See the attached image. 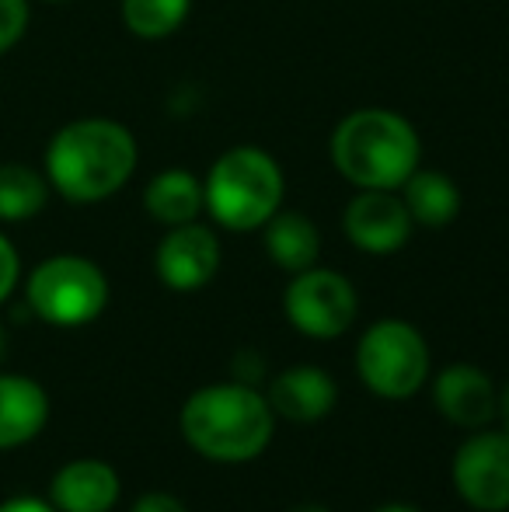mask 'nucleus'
Returning <instances> with one entry per match:
<instances>
[{
	"label": "nucleus",
	"instance_id": "f3484780",
	"mask_svg": "<svg viewBox=\"0 0 509 512\" xmlns=\"http://www.w3.org/2000/svg\"><path fill=\"white\" fill-rule=\"evenodd\" d=\"M398 192L405 199L415 227L443 230L461 213V189H457L454 178L436 168H419Z\"/></svg>",
	"mask_w": 509,
	"mask_h": 512
},
{
	"label": "nucleus",
	"instance_id": "4468645a",
	"mask_svg": "<svg viewBox=\"0 0 509 512\" xmlns=\"http://www.w3.org/2000/svg\"><path fill=\"white\" fill-rule=\"evenodd\" d=\"M49 394L39 380L0 373V450L25 446L46 429Z\"/></svg>",
	"mask_w": 509,
	"mask_h": 512
},
{
	"label": "nucleus",
	"instance_id": "a878e982",
	"mask_svg": "<svg viewBox=\"0 0 509 512\" xmlns=\"http://www.w3.org/2000/svg\"><path fill=\"white\" fill-rule=\"evenodd\" d=\"M374 512H422V509L408 506V502H387V506H381V509H374Z\"/></svg>",
	"mask_w": 509,
	"mask_h": 512
},
{
	"label": "nucleus",
	"instance_id": "cd10ccee",
	"mask_svg": "<svg viewBox=\"0 0 509 512\" xmlns=\"http://www.w3.org/2000/svg\"><path fill=\"white\" fill-rule=\"evenodd\" d=\"M4 342L7 338H4V328H0V359H4Z\"/></svg>",
	"mask_w": 509,
	"mask_h": 512
},
{
	"label": "nucleus",
	"instance_id": "f257e3e1",
	"mask_svg": "<svg viewBox=\"0 0 509 512\" xmlns=\"http://www.w3.org/2000/svg\"><path fill=\"white\" fill-rule=\"evenodd\" d=\"M140 150L136 136L123 122L102 119H74L49 140L46 147V178L49 189L60 192L67 203H102L116 196L133 178Z\"/></svg>",
	"mask_w": 509,
	"mask_h": 512
},
{
	"label": "nucleus",
	"instance_id": "2eb2a0df",
	"mask_svg": "<svg viewBox=\"0 0 509 512\" xmlns=\"http://www.w3.org/2000/svg\"><path fill=\"white\" fill-rule=\"evenodd\" d=\"M143 209L161 227H182V223L199 220V213L206 209L203 178L192 175L189 168L157 171L143 189Z\"/></svg>",
	"mask_w": 509,
	"mask_h": 512
},
{
	"label": "nucleus",
	"instance_id": "1a4fd4ad",
	"mask_svg": "<svg viewBox=\"0 0 509 512\" xmlns=\"http://www.w3.org/2000/svg\"><path fill=\"white\" fill-rule=\"evenodd\" d=\"M412 216L401 192L387 189H356L342 209V234L363 255H394L412 241Z\"/></svg>",
	"mask_w": 509,
	"mask_h": 512
},
{
	"label": "nucleus",
	"instance_id": "39448f33",
	"mask_svg": "<svg viewBox=\"0 0 509 512\" xmlns=\"http://www.w3.org/2000/svg\"><path fill=\"white\" fill-rule=\"evenodd\" d=\"M356 373L384 401H405L429 380V345L415 324L381 317L356 342Z\"/></svg>",
	"mask_w": 509,
	"mask_h": 512
},
{
	"label": "nucleus",
	"instance_id": "423d86ee",
	"mask_svg": "<svg viewBox=\"0 0 509 512\" xmlns=\"http://www.w3.org/2000/svg\"><path fill=\"white\" fill-rule=\"evenodd\" d=\"M28 307L53 328H84L109 307V279L84 255H53L28 272Z\"/></svg>",
	"mask_w": 509,
	"mask_h": 512
},
{
	"label": "nucleus",
	"instance_id": "5701e85b",
	"mask_svg": "<svg viewBox=\"0 0 509 512\" xmlns=\"http://www.w3.org/2000/svg\"><path fill=\"white\" fill-rule=\"evenodd\" d=\"M231 370H234V380H241V384H258L262 380V373H265V363L255 356L252 349H245V352H238L234 356V363H231Z\"/></svg>",
	"mask_w": 509,
	"mask_h": 512
},
{
	"label": "nucleus",
	"instance_id": "f03ea898",
	"mask_svg": "<svg viewBox=\"0 0 509 512\" xmlns=\"http://www.w3.org/2000/svg\"><path fill=\"white\" fill-rule=\"evenodd\" d=\"M185 443L213 464H248L269 450L276 411L258 387L227 380L189 394L178 415Z\"/></svg>",
	"mask_w": 509,
	"mask_h": 512
},
{
	"label": "nucleus",
	"instance_id": "0eeeda50",
	"mask_svg": "<svg viewBox=\"0 0 509 512\" xmlns=\"http://www.w3.org/2000/svg\"><path fill=\"white\" fill-rule=\"evenodd\" d=\"M283 314L300 335L332 342L356 324L360 297L342 272L311 265V269L290 276L283 290Z\"/></svg>",
	"mask_w": 509,
	"mask_h": 512
},
{
	"label": "nucleus",
	"instance_id": "7ed1b4c3",
	"mask_svg": "<svg viewBox=\"0 0 509 512\" xmlns=\"http://www.w3.org/2000/svg\"><path fill=\"white\" fill-rule=\"evenodd\" d=\"M332 164L353 189L398 192L422 168V140L408 115L367 105L342 115L328 143Z\"/></svg>",
	"mask_w": 509,
	"mask_h": 512
},
{
	"label": "nucleus",
	"instance_id": "b1692460",
	"mask_svg": "<svg viewBox=\"0 0 509 512\" xmlns=\"http://www.w3.org/2000/svg\"><path fill=\"white\" fill-rule=\"evenodd\" d=\"M0 512H60L53 502L46 499H32V495H21V499H7L0 502Z\"/></svg>",
	"mask_w": 509,
	"mask_h": 512
},
{
	"label": "nucleus",
	"instance_id": "9d476101",
	"mask_svg": "<svg viewBox=\"0 0 509 512\" xmlns=\"http://www.w3.org/2000/svg\"><path fill=\"white\" fill-rule=\"evenodd\" d=\"M154 269L168 290L196 293L213 283L220 272V237L213 227L192 220L182 227H168L154 251Z\"/></svg>",
	"mask_w": 509,
	"mask_h": 512
},
{
	"label": "nucleus",
	"instance_id": "20e7f679",
	"mask_svg": "<svg viewBox=\"0 0 509 512\" xmlns=\"http://www.w3.org/2000/svg\"><path fill=\"white\" fill-rule=\"evenodd\" d=\"M203 192L206 213L217 227L252 234L283 209L286 175L269 150L255 143H238L213 161Z\"/></svg>",
	"mask_w": 509,
	"mask_h": 512
},
{
	"label": "nucleus",
	"instance_id": "a211bd4d",
	"mask_svg": "<svg viewBox=\"0 0 509 512\" xmlns=\"http://www.w3.org/2000/svg\"><path fill=\"white\" fill-rule=\"evenodd\" d=\"M49 203V178L28 164H0V220H32Z\"/></svg>",
	"mask_w": 509,
	"mask_h": 512
},
{
	"label": "nucleus",
	"instance_id": "dca6fc26",
	"mask_svg": "<svg viewBox=\"0 0 509 512\" xmlns=\"http://www.w3.org/2000/svg\"><path fill=\"white\" fill-rule=\"evenodd\" d=\"M262 244H265V255L272 258V265H279L290 276L318 265L321 255L318 223L307 213H300V209H279L262 227Z\"/></svg>",
	"mask_w": 509,
	"mask_h": 512
},
{
	"label": "nucleus",
	"instance_id": "f8f14e48",
	"mask_svg": "<svg viewBox=\"0 0 509 512\" xmlns=\"http://www.w3.org/2000/svg\"><path fill=\"white\" fill-rule=\"evenodd\" d=\"M119 474L98 457H81L63 464L49 481V502L60 512H112L119 502Z\"/></svg>",
	"mask_w": 509,
	"mask_h": 512
},
{
	"label": "nucleus",
	"instance_id": "412c9836",
	"mask_svg": "<svg viewBox=\"0 0 509 512\" xmlns=\"http://www.w3.org/2000/svg\"><path fill=\"white\" fill-rule=\"evenodd\" d=\"M18 276H21L18 251H14V244L7 241L4 234H0V304H4V300L14 293V286H18Z\"/></svg>",
	"mask_w": 509,
	"mask_h": 512
},
{
	"label": "nucleus",
	"instance_id": "bb28decb",
	"mask_svg": "<svg viewBox=\"0 0 509 512\" xmlns=\"http://www.w3.org/2000/svg\"><path fill=\"white\" fill-rule=\"evenodd\" d=\"M290 512H332V509L318 506V502H304V506H297V509H290Z\"/></svg>",
	"mask_w": 509,
	"mask_h": 512
},
{
	"label": "nucleus",
	"instance_id": "6ab92c4d",
	"mask_svg": "<svg viewBox=\"0 0 509 512\" xmlns=\"http://www.w3.org/2000/svg\"><path fill=\"white\" fill-rule=\"evenodd\" d=\"M123 25L136 39L161 42L171 39L185 25L192 11V0H123Z\"/></svg>",
	"mask_w": 509,
	"mask_h": 512
},
{
	"label": "nucleus",
	"instance_id": "6e6552de",
	"mask_svg": "<svg viewBox=\"0 0 509 512\" xmlns=\"http://www.w3.org/2000/svg\"><path fill=\"white\" fill-rule=\"evenodd\" d=\"M450 478L464 502L475 512H506L509 509V432L506 429H475L454 453Z\"/></svg>",
	"mask_w": 509,
	"mask_h": 512
},
{
	"label": "nucleus",
	"instance_id": "4be33fe9",
	"mask_svg": "<svg viewBox=\"0 0 509 512\" xmlns=\"http://www.w3.org/2000/svg\"><path fill=\"white\" fill-rule=\"evenodd\" d=\"M129 512H189V509H185V502L175 499L171 492H143Z\"/></svg>",
	"mask_w": 509,
	"mask_h": 512
},
{
	"label": "nucleus",
	"instance_id": "aec40b11",
	"mask_svg": "<svg viewBox=\"0 0 509 512\" xmlns=\"http://www.w3.org/2000/svg\"><path fill=\"white\" fill-rule=\"evenodd\" d=\"M28 21H32L28 0H0V53H7L25 39Z\"/></svg>",
	"mask_w": 509,
	"mask_h": 512
},
{
	"label": "nucleus",
	"instance_id": "c85d7f7f",
	"mask_svg": "<svg viewBox=\"0 0 509 512\" xmlns=\"http://www.w3.org/2000/svg\"><path fill=\"white\" fill-rule=\"evenodd\" d=\"M53 4H63V0H53Z\"/></svg>",
	"mask_w": 509,
	"mask_h": 512
},
{
	"label": "nucleus",
	"instance_id": "9b49d317",
	"mask_svg": "<svg viewBox=\"0 0 509 512\" xmlns=\"http://www.w3.org/2000/svg\"><path fill=\"white\" fill-rule=\"evenodd\" d=\"M499 387L485 370L471 363H454L436 373L433 380V405L450 425L461 429H485L496 418Z\"/></svg>",
	"mask_w": 509,
	"mask_h": 512
},
{
	"label": "nucleus",
	"instance_id": "ddd939ff",
	"mask_svg": "<svg viewBox=\"0 0 509 512\" xmlns=\"http://www.w3.org/2000/svg\"><path fill=\"white\" fill-rule=\"evenodd\" d=\"M265 398H269L276 418L311 425L332 415L335 401H339V387H335L332 373L321 366H290L279 377H272Z\"/></svg>",
	"mask_w": 509,
	"mask_h": 512
},
{
	"label": "nucleus",
	"instance_id": "393cba45",
	"mask_svg": "<svg viewBox=\"0 0 509 512\" xmlns=\"http://www.w3.org/2000/svg\"><path fill=\"white\" fill-rule=\"evenodd\" d=\"M496 418H499V425L509 432V380L503 387H499V401H496Z\"/></svg>",
	"mask_w": 509,
	"mask_h": 512
}]
</instances>
